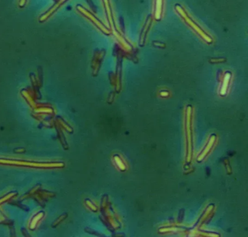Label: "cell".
Wrapping results in <instances>:
<instances>
[{
  "mask_svg": "<svg viewBox=\"0 0 248 237\" xmlns=\"http://www.w3.org/2000/svg\"><path fill=\"white\" fill-rule=\"evenodd\" d=\"M161 95L162 97L168 96V93L167 91H162V92L161 93Z\"/></svg>",
  "mask_w": 248,
  "mask_h": 237,
  "instance_id": "ba28073f",
  "label": "cell"
},
{
  "mask_svg": "<svg viewBox=\"0 0 248 237\" xmlns=\"http://www.w3.org/2000/svg\"><path fill=\"white\" fill-rule=\"evenodd\" d=\"M230 76H231V75H230L229 73H227L226 75H225L224 84H223V88H222V90H221V94H224L226 93L227 87H228V84H229V79H230Z\"/></svg>",
  "mask_w": 248,
  "mask_h": 237,
  "instance_id": "5b68a950",
  "label": "cell"
},
{
  "mask_svg": "<svg viewBox=\"0 0 248 237\" xmlns=\"http://www.w3.org/2000/svg\"><path fill=\"white\" fill-rule=\"evenodd\" d=\"M44 215V213H40L39 214H37L36 216H34V218H33V220L31 221V223H30V229H34L35 228L36 225H37V223H39V221L41 220V218L43 217Z\"/></svg>",
  "mask_w": 248,
  "mask_h": 237,
  "instance_id": "277c9868",
  "label": "cell"
},
{
  "mask_svg": "<svg viewBox=\"0 0 248 237\" xmlns=\"http://www.w3.org/2000/svg\"><path fill=\"white\" fill-rule=\"evenodd\" d=\"M226 60L225 58H213L211 60V62L213 63H219V62H224Z\"/></svg>",
  "mask_w": 248,
  "mask_h": 237,
  "instance_id": "52a82bcc",
  "label": "cell"
},
{
  "mask_svg": "<svg viewBox=\"0 0 248 237\" xmlns=\"http://www.w3.org/2000/svg\"><path fill=\"white\" fill-rule=\"evenodd\" d=\"M15 194H16V193H12V194H7V195L6 196H5V197L2 198L1 200H0V204H2V202H5V201H7V200H9V198H10V197H12V196L15 195Z\"/></svg>",
  "mask_w": 248,
  "mask_h": 237,
  "instance_id": "8992f818",
  "label": "cell"
},
{
  "mask_svg": "<svg viewBox=\"0 0 248 237\" xmlns=\"http://www.w3.org/2000/svg\"><path fill=\"white\" fill-rule=\"evenodd\" d=\"M0 164L18 165V166H26V167H30V168H49V167H55V166L58 165L57 164L39 163V162L23 161V160H7V159H0Z\"/></svg>",
  "mask_w": 248,
  "mask_h": 237,
  "instance_id": "6da1fadb",
  "label": "cell"
},
{
  "mask_svg": "<svg viewBox=\"0 0 248 237\" xmlns=\"http://www.w3.org/2000/svg\"><path fill=\"white\" fill-rule=\"evenodd\" d=\"M163 11V0H155V10L154 17L157 20H160Z\"/></svg>",
  "mask_w": 248,
  "mask_h": 237,
  "instance_id": "3957f363",
  "label": "cell"
},
{
  "mask_svg": "<svg viewBox=\"0 0 248 237\" xmlns=\"http://www.w3.org/2000/svg\"><path fill=\"white\" fill-rule=\"evenodd\" d=\"M77 8L78 9H79V10L80 11H81L82 12V13H83V15H85L87 17H88V18H89V19H90V20L92 21L93 23H94L96 25V26H97V27H98L99 28H100L101 30H102V31H104V32H107V33H108V30L106 29L104 27V26H102V23H100V22H99V20H97V18H95L94 16H93L91 14L90 12H87V10H86V9H83V8H81V7L80 6H79V7H77Z\"/></svg>",
  "mask_w": 248,
  "mask_h": 237,
  "instance_id": "7a4b0ae2",
  "label": "cell"
}]
</instances>
